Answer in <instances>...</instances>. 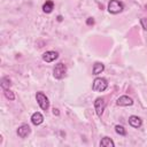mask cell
Here are the masks:
<instances>
[{
	"instance_id": "cell-2",
	"label": "cell",
	"mask_w": 147,
	"mask_h": 147,
	"mask_svg": "<svg viewBox=\"0 0 147 147\" xmlns=\"http://www.w3.org/2000/svg\"><path fill=\"white\" fill-rule=\"evenodd\" d=\"M65 72H67V67L64 63L59 62L57 64H55V67L53 69V76L56 79H62L65 76Z\"/></svg>"
},
{
	"instance_id": "cell-17",
	"label": "cell",
	"mask_w": 147,
	"mask_h": 147,
	"mask_svg": "<svg viewBox=\"0 0 147 147\" xmlns=\"http://www.w3.org/2000/svg\"><path fill=\"white\" fill-rule=\"evenodd\" d=\"M140 24H141V26H142V29L147 31V18H145V17H142V18H140Z\"/></svg>"
},
{
	"instance_id": "cell-3",
	"label": "cell",
	"mask_w": 147,
	"mask_h": 147,
	"mask_svg": "<svg viewBox=\"0 0 147 147\" xmlns=\"http://www.w3.org/2000/svg\"><path fill=\"white\" fill-rule=\"evenodd\" d=\"M124 9V5L118 0H110L108 3V11L110 14H118Z\"/></svg>"
},
{
	"instance_id": "cell-21",
	"label": "cell",
	"mask_w": 147,
	"mask_h": 147,
	"mask_svg": "<svg viewBox=\"0 0 147 147\" xmlns=\"http://www.w3.org/2000/svg\"><path fill=\"white\" fill-rule=\"evenodd\" d=\"M146 8H147V5H146Z\"/></svg>"
},
{
	"instance_id": "cell-8",
	"label": "cell",
	"mask_w": 147,
	"mask_h": 147,
	"mask_svg": "<svg viewBox=\"0 0 147 147\" xmlns=\"http://www.w3.org/2000/svg\"><path fill=\"white\" fill-rule=\"evenodd\" d=\"M31 132V129L28 124H23L17 129V136L20 138H26Z\"/></svg>"
},
{
	"instance_id": "cell-10",
	"label": "cell",
	"mask_w": 147,
	"mask_h": 147,
	"mask_svg": "<svg viewBox=\"0 0 147 147\" xmlns=\"http://www.w3.org/2000/svg\"><path fill=\"white\" fill-rule=\"evenodd\" d=\"M31 122H32L33 125H39V124H41L44 122V116L41 115V113L36 111L31 116Z\"/></svg>"
},
{
	"instance_id": "cell-16",
	"label": "cell",
	"mask_w": 147,
	"mask_h": 147,
	"mask_svg": "<svg viewBox=\"0 0 147 147\" xmlns=\"http://www.w3.org/2000/svg\"><path fill=\"white\" fill-rule=\"evenodd\" d=\"M3 93H5V95H6L7 99H9V100H14V99H15V94H14L9 88L3 90Z\"/></svg>"
},
{
	"instance_id": "cell-15",
	"label": "cell",
	"mask_w": 147,
	"mask_h": 147,
	"mask_svg": "<svg viewBox=\"0 0 147 147\" xmlns=\"http://www.w3.org/2000/svg\"><path fill=\"white\" fill-rule=\"evenodd\" d=\"M115 131H116V133L119 134V136H126V130H125L124 126H122V125H116V126H115Z\"/></svg>"
},
{
	"instance_id": "cell-12",
	"label": "cell",
	"mask_w": 147,
	"mask_h": 147,
	"mask_svg": "<svg viewBox=\"0 0 147 147\" xmlns=\"http://www.w3.org/2000/svg\"><path fill=\"white\" fill-rule=\"evenodd\" d=\"M105 70V65L102 64V63H100V62H95L94 63V65H93V69H92V72H93V75H99V74H101L102 71Z\"/></svg>"
},
{
	"instance_id": "cell-9",
	"label": "cell",
	"mask_w": 147,
	"mask_h": 147,
	"mask_svg": "<svg viewBox=\"0 0 147 147\" xmlns=\"http://www.w3.org/2000/svg\"><path fill=\"white\" fill-rule=\"evenodd\" d=\"M129 124H130L132 127L138 129V127H140V126H141L142 121H141V118H140V117L132 115V116H130V117H129Z\"/></svg>"
},
{
	"instance_id": "cell-20",
	"label": "cell",
	"mask_w": 147,
	"mask_h": 147,
	"mask_svg": "<svg viewBox=\"0 0 147 147\" xmlns=\"http://www.w3.org/2000/svg\"><path fill=\"white\" fill-rule=\"evenodd\" d=\"M57 21H62V16H57Z\"/></svg>"
},
{
	"instance_id": "cell-14",
	"label": "cell",
	"mask_w": 147,
	"mask_h": 147,
	"mask_svg": "<svg viewBox=\"0 0 147 147\" xmlns=\"http://www.w3.org/2000/svg\"><path fill=\"white\" fill-rule=\"evenodd\" d=\"M10 85H11V83H10V79H9L8 77H3V78L1 79V87H2L3 90L9 88Z\"/></svg>"
},
{
	"instance_id": "cell-4",
	"label": "cell",
	"mask_w": 147,
	"mask_h": 147,
	"mask_svg": "<svg viewBox=\"0 0 147 147\" xmlns=\"http://www.w3.org/2000/svg\"><path fill=\"white\" fill-rule=\"evenodd\" d=\"M36 99H37V102L39 105V107L42 109V110H47L48 107H49V101H48V98L42 93V92H37L36 94Z\"/></svg>"
},
{
	"instance_id": "cell-19",
	"label": "cell",
	"mask_w": 147,
	"mask_h": 147,
	"mask_svg": "<svg viewBox=\"0 0 147 147\" xmlns=\"http://www.w3.org/2000/svg\"><path fill=\"white\" fill-rule=\"evenodd\" d=\"M53 114H54V115H59V110L54 108V109H53Z\"/></svg>"
},
{
	"instance_id": "cell-5",
	"label": "cell",
	"mask_w": 147,
	"mask_h": 147,
	"mask_svg": "<svg viewBox=\"0 0 147 147\" xmlns=\"http://www.w3.org/2000/svg\"><path fill=\"white\" fill-rule=\"evenodd\" d=\"M106 108V101L103 98H96L95 101H94V109H95V113L99 117L102 116L103 114V110Z\"/></svg>"
},
{
	"instance_id": "cell-11",
	"label": "cell",
	"mask_w": 147,
	"mask_h": 147,
	"mask_svg": "<svg viewBox=\"0 0 147 147\" xmlns=\"http://www.w3.org/2000/svg\"><path fill=\"white\" fill-rule=\"evenodd\" d=\"M53 9H54V2H53L52 0H47V1L42 5V10H44V13H46V14L52 13Z\"/></svg>"
},
{
	"instance_id": "cell-6",
	"label": "cell",
	"mask_w": 147,
	"mask_h": 147,
	"mask_svg": "<svg viewBox=\"0 0 147 147\" xmlns=\"http://www.w3.org/2000/svg\"><path fill=\"white\" fill-rule=\"evenodd\" d=\"M57 57H59V53L55 52V51H48V52H45L42 54V60L45 62H47V63L55 61Z\"/></svg>"
},
{
	"instance_id": "cell-18",
	"label": "cell",
	"mask_w": 147,
	"mask_h": 147,
	"mask_svg": "<svg viewBox=\"0 0 147 147\" xmlns=\"http://www.w3.org/2000/svg\"><path fill=\"white\" fill-rule=\"evenodd\" d=\"M86 24H87V25H93V24H94V20H93L92 17H88L87 21H86Z\"/></svg>"
},
{
	"instance_id": "cell-7",
	"label": "cell",
	"mask_w": 147,
	"mask_h": 147,
	"mask_svg": "<svg viewBox=\"0 0 147 147\" xmlns=\"http://www.w3.org/2000/svg\"><path fill=\"white\" fill-rule=\"evenodd\" d=\"M116 105L117 106H122V107H127V106H132L133 105V100L132 98L127 96V95H122L117 99L116 101Z\"/></svg>"
},
{
	"instance_id": "cell-13",
	"label": "cell",
	"mask_w": 147,
	"mask_h": 147,
	"mask_svg": "<svg viewBox=\"0 0 147 147\" xmlns=\"http://www.w3.org/2000/svg\"><path fill=\"white\" fill-rule=\"evenodd\" d=\"M100 146H102V147H114L115 146V142L109 137H105V138L101 139Z\"/></svg>"
},
{
	"instance_id": "cell-1",
	"label": "cell",
	"mask_w": 147,
	"mask_h": 147,
	"mask_svg": "<svg viewBox=\"0 0 147 147\" xmlns=\"http://www.w3.org/2000/svg\"><path fill=\"white\" fill-rule=\"evenodd\" d=\"M107 87H108V82H107L106 78L96 77L93 80V85H92L93 91H95V92H103V91H106Z\"/></svg>"
}]
</instances>
